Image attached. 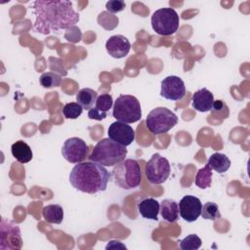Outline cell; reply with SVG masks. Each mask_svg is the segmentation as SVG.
Masks as SVG:
<instances>
[{
	"label": "cell",
	"mask_w": 250,
	"mask_h": 250,
	"mask_svg": "<svg viewBox=\"0 0 250 250\" xmlns=\"http://www.w3.org/2000/svg\"><path fill=\"white\" fill-rule=\"evenodd\" d=\"M35 16L33 28L42 34H49L60 29H68L79 21V14L75 12L70 1L36 0L31 4Z\"/></svg>",
	"instance_id": "6da1fadb"
},
{
	"label": "cell",
	"mask_w": 250,
	"mask_h": 250,
	"mask_svg": "<svg viewBox=\"0 0 250 250\" xmlns=\"http://www.w3.org/2000/svg\"><path fill=\"white\" fill-rule=\"evenodd\" d=\"M110 178L111 174L104 166L93 161L77 163L69 174L72 187L89 194L105 190Z\"/></svg>",
	"instance_id": "7a4b0ae2"
},
{
	"label": "cell",
	"mask_w": 250,
	"mask_h": 250,
	"mask_svg": "<svg viewBox=\"0 0 250 250\" xmlns=\"http://www.w3.org/2000/svg\"><path fill=\"white\" fill-rule=\"evenodd\" d=\"M126 155V146L112 141L109 138H105L97 143L89 155V159L90 161L97 162L106 167L118 164L125 159Z\"/></svg>",
	"instance_id": "3957f363"
},
{
	"label": "cell",
	"mask_w": 250,
	"mask_h": 250,
	"mask_svg": "<svg viewBox=\"0 0 250 250\" xmlns=\"http://www.w3.org/2000/svg\"><path fill=\"white\" fill-rule=\"evenodd\" d=\"M113 182L122 189L138 188L142 180L141 166L137 160L128 158L114 165L112 169Z\"/></svg>",
	"instance_id": "277c9868"
},
{
	"label": "cell",
	"mask_w": 250,
	"mask_h": 250,
	"mask_svg": "<svg viewBox=\"0 0 250 250\" xmlns=\"http://www.w3.org/2000/svg\"><path fill=\"white\" fill-rule=\"evenodd\" d=\"M113 117L123 123H134L141 119L142 109L138 99L132 95H120L114 102Z\"/></svg>",
	"instance_id": "5b68a950"
},
{
	"label": "cell",
	"mask_w": 250,
	"mask_h": 250,
	"mask_svg": "<svg viewBox=\"0 0 250 250\" xmlns=\"http://www.w3.org/2000/svg\"><path fill=\"white\" fill-rule=\"evenodd\" d=\"M178 123L177 115L166 107L153 108L146 116L147 129L154 135L167 133Z\"/></svg>",
	"instance_id": "8992f818"
},
{
	"label": "cell",
	"mask_w": 250,
	"mask_h": 250,
	"mask_svg": "<svg viewBox=\"0 0 250 250\" xmlns=\"http://www.w3.org/2000/svg\"><path fill=\"white\" fill-rule=\"evenodd\" d=\"M179 22V16L172 8L158 9L151 16L152 29L162 36L174 34L178 30Z\"/></svg>",
	"instance_id": "52a82bcc"
},
{
	"label": "cell",
	"mask_w": 250,
	"mask_h": 250,
	"mask_svg": "<svg viewBox=\"0 0 250 250\" xmlns=\"http://www.w3.org/2000/svg\"><path fill=\"white\" fill-rule=\"evenodd\" d=\"M171 167L167 158L159 153H154L146 162L145 174L147 181L152 185L164 183L170 176Z\"/></svg>",
	"instance_id": "ba28073f"
},
{
	"label": "cell",
	"mask_w": 250,
	"mask_h": 250,
	"mask_svg": "<svg viewBox=\"0 0 250 250\" xmlns=\"http://www.w3.org/2000/svg\"><path fill=\"white\" fill-rule=\"evenodd\" d=\"M22 247L20 227L11 221L2 218L0 224V249L19 250Z\"/></svg>",
	"instance_id": "9c48e42d"
},
{
	"label": "cell",
	"mask_w": 250,
	"mask_h": 250,
	"mask_svg": "<svg viewBox=\"0 0 250 250\" xmlns=\"http://www.w3.org/2000/svg\"><path fill=\"white\" fill-rule=\"evenodd\" d=\"M89 146L85 141L80 138L72 137L67 139L62 147V154L63 158L70 163H80L88 156Z\"/></svg>",
	"instance_id": "30bf717a"
},
{
	"label": "cell",
	"mask_w": 250,
	"mask_h": 250,
	"mask_svg": "<svg viewBox=\"0 0 250 250\" xmlns=\"http://www.w3.org/2000/svg\"><path fill=\"white\" fill-rule=\"evenodd\" d=\"M185 95L186 86L179 76L170 75L161 81V97L170 101H181Z\"/></svg>",
	"instance_id": "8fae6325"
},
{
	"label": "cell",
	"mask_w": 250,
	"mask_h": 250,
	"mask_svg": "<svg viewBox=\"0 0 250 250\" xmlns=\"http://www.w3.org/2000/svg\"><path fill=\"white\" fill-rule=\"evenodd\" d=\"M107 134L109 139L124 146L131 145L136 136L134 129L130 125L120 121L111 123L108 127Z\"/></svg>",
	"instance_id": "7c38bea8"
},
{
	"label": "cell",
	"mask_w": 250,
	"mask_h": 250,
	"mask_svg": "<svg viewBox=\"0 0 250 250\" xmlns=\"http://www.w3.org/2000/svg\"><path fill=\"white\" fill-rule=\"evenodd\" d=\"M178 204L180 215L186 222H194L201 215L202 203L196 196L185 195Z\"/></svg>",
	"instance_id": "4fadbf2b"
},
{
	"label": "cell",
	"mask_w": 250,
	"mask_h": 250,
	"mask_svg": "<svg viewBox=\"0 0 250 250\" xmlns=\"http://www.w3.org/2000/svg\"><path fill=\"white\" fill-rule=\"evenodd\" d=\"M105 49L112 58L122 59L128 55L131 49V43L125 36L121 34L112 35L107 39Z\"/></svg>",
	"instance_id": "5bb4252c"
},
{
	"label": "cell",
	"mask_w": 250,
	"mask_h": 250,
	"mask_svg": "<svg viewBox=\"0 0 250 250\" xmlns=\"http://www.w3.org/2000/svg\"><path fill=\"white\" fill-rule=\"evenodd\" d=\"M113 100L109 94L98 96L95 107L88 110V117L94 120H103L107 116V111L112 107Z\"/></svg>",
	"instance_id": "9a60e30c"
},
{
	"label": "cell",
	"mask_w": 250,
	"mask_h": 250,
	"mask_svg": "<svg viewBox=\"0 0 250 250\" xmlns=\"http://www.w3.org/2000/svg\"><path fill=\"white\" fill-rule=\"evenodd\" d=\"M192 107L200 112H206L211 110L213 103H214V96L213 94L206 88H202L192 95Z\"/></svg>",
	"instance_id": "2e32d148"
},
{
	"label": "cell",
	"mask_w": 250,
	"mask_h": 250,
	"mask_svg": "<svg viewBox=\"0 0 250 250\" xmlns=\"http://www.w3.org/2000/svg\"><path fill=\"white\" fill-rule=\"evenodd\" d=\"M160 204L154 198H145L138 203V210L142 217L149 220H157Z\"/></svg>",
	"instance_id": "e0dca14e"
},
{
	"label": "cell",
	"mask_w": 250,
	"mask_h": 250,
	"mask_svg": "<svg viewBox=\"0 0 250 250\" xmlns=\"http://www.w3.org/2000/svg\"><path fill=\"white\" fill-rule=\"evenodd\" d=\"M159 212L165 221L174 223L179 219V204L173 199H163L160 202Z\"/></svg>",
	"instance_id": "ac0fdd59"
},
{
	"label": "cell",
	"mask_w": 250,
	"mask_h": 250,
	"mask_svg": "<svg viewBox=\"0 0 250 250\" xmlns=\"http://www.w3.org/2000/svg\"><path fill=\"white\" fill-rule=\"evenodd\" d=\"M11 151L16 160L21 163H27L33 157L30 146L23 141H17L14 143L11 146Z\"/></svg>",
	"instance_id": "d6986e66"
},
{
	"label": "cell",
	"mask_w": 250,
	"mask_h": 250,
	"mask_svg": "<svg viewBox=\"0 0 250 250\" xmlns=\"http://www.w3.org/2000/svg\"><path fill=\"white\" fill-rule=\"evenodd\" d=\"M207 164L211 167V169L215 170L218 173H225L227 172L230 167V160L229 158L220 152H215L211 154V156L208 159Z\"/></svg>",
	"instance_id": "ffe728a7"
},
{
	"label": "cell",
	"mask_w": 250,
	"mask_h": 250,
	"mask_svg": "<svg viewBox=\"0 0 250 250\" xmlns=\"http://www.w3.org/2000/svg\"><path fill=\"white\" fill-rule=\"evenodd\" d=\"M42 215L45 221L50 224L59 225L63 220V210L62 207L59 204H51L45 206L43 208Z\"/></svg>",
	"instance_id": "44dd1931"
},
{
	"label": "cell",
	"mask_w": 250,
	"mask_h": 250,
	"mask_svg": "<svg viewBox=\"0 0 250 250\" xmlns=\"http://www.w3.org/2000/svg\"><path fill=\"white\" fill-rule=\"evenodd\" d=\"M98 98V94L96 91L90 88H83L78 91L76 95L77 103L82 106L83 109H90L93 107L94 104H96Z\"/></svg>",
	"instance_id": "7402d4cb"
},
{
	"label": "cell",
	"mask_w": 250,
	"mask_h": 250,
	"mask_svg": "<svg viewBox=\"0 0 250 250\" xmlns=\"http://www.w3.org/2000/svg\"><path fill=\"white\" fill-rule=\"evenodd\" d=\"M211 181H212V169L208 164H206L203 168L197 171L194 184L198 188L205 189L210 187Z\"/></svg>",
	"instance_id": "603a6c76"
},
{
	"label": "cell",
	"mask_w": 250,
	"mask_h": 250,
	"mask_svg": "<svg viewBox=\"0 0 250 250\" xmlns=\"http://www.w3.org/2000/svg\"><path fill=\"white\" fill-rule=\"evenodd\" d=\"M98 23L106 30H111L118 25V18L113 14L104 11L98 16Z\"/></svg>",
	"instance_id": "cb8c5ba5"
},
{
	"label": "cell",
	"mask_w": 250,
	"mask_h": 250,
	"mask_svg": "<svg viewBox=\"0 0 250 250\" xmlns=\"http://www.w3.org/2000/svg\"><path fill=\"white\" fill-rule=\"evenodd\" d=\"M39 80L41 86H43L44 88L60 87L62 84V76L53 71L42 73Z\"/></svg>",
	"instance_id": "d4e9b609"
},
{
	"label": "cell",
	"mask_w": 250,
	"mask_h": 250,
	"mask_svg": "<svg viewBox=\"0 0 250 250\" xmlns=\"http://www.w3.org/2000/svg\"><path fill=\"white\" fill-rule=\"evenodd\" d=\"M201 216L205 220L215 221L221 217V213L219 211V207L215 202H206L202 205Z\"/></svg>",
	"instance_id": "484cf974"
},
{
	"label": "cell",
	"mask_w": 250,
	"mask_h": 250,
	"mask_svg": "<svg viewBox=\"0 0 250 250\" xmlns=\"http://www.w3.org/2000/svg\"><path fill=\"white\" fill-rule=\"evenodd\" d=\"M83 112L82 106L78 103H68L63 105L62 113L67 119H76Z\"/></svg>",
	"instance_id": "4316f807"
},
{
	"label": "cell",
	"mask_w": 250,
	"mask_h": 250,
	"mask_svg": "<svg viewBox=\"0 0 250 250\" xmlns=\"http://www.w3.org/2000/svg\"><path fill=\"white\" fill-rule=\"evenodd\" d=\"M202 244L200 237L196 234H188L186 236L180 243V247L182 250H196Z\"/></svg>",
	"instance_id": "83f0119b"
},
{
	"label": "cell",
	"mask_w": 250,
	"mask_h": 250,
	"mask_svg": "<svg viewBox=\"0 0 250 250\" xmlns=\"http://www.w3.org/2000/svg\"><path fill=\"white\" fill-rule=\"evenodd\" d=\"M211 111L214 113V114H217V113H220L223 118H226L229 116V107L228 105L221 100H218V101H214L213 103V105H212V108H211Z\"/></svg>",
	"instance_id": "f1b7e54d"
},
{
	"label": "cell",
	"mask_w": 250,
	"mask_h": 250,
	"mask_svg": "<svg viewBox=\"0 0 250 250\" xmlns=\"http://www.w3.org/2000/svg\"><path fill=\"white\" fill-rule=\"evenodd\" d=\"M126 4L122 0H109L105 3V8L107 12L111 14H115L124 10Z\"/></svg>",
	"instance_id": "f546056e"
},
{
	"label": "cell",
	"mask_w": 250,
	"mask_h": 250,
	"mask_svg": "<svg viewBox=\"0 0 250 250\" xmlns=\"http://www.w3.org/2000/svg\"><path fill=\"white\" fill-rule=\"evenodd\" d=\"M118 248V247H120V248H124V249H126V246L125 245H123L120 241H116V240H111V241H109V243L105 246V248L106 249H108V248Z\"/></svg>",
	"instance_id": "4dcf8cb0"
}]
</instances>
